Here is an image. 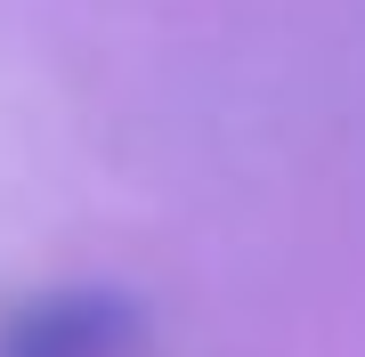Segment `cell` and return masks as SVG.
Masks as SVG:
<instances>
[{
  "instance_id": "1",
  "label": "cell",
  "mask_w": 365,
  "mask_h": 357,
  "mask_svg": "<svg viewBox=\"0 0 365 357\" xmlns=\"http://www.w3.org/2000/svg\"><path fill=\"white\" fill-rule=\"evenodd\" d=\"M138 341V309L122 292H41L0 325V357H122Z\"/></svg>"
}]
</instances>
